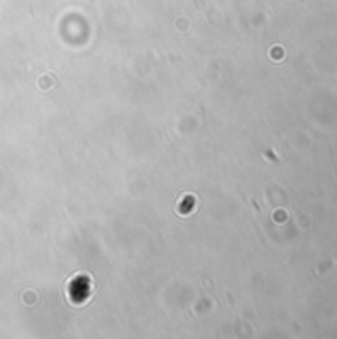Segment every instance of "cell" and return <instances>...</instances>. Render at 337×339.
Segmentation results:
<instances>
[{
	"label": "cell",
	"instance_id": "6da1fadb",
	"mask_svg": "<svg viewBox=\"0 0 337 339\" xmlns=\"http://www.w3.org/2000/svg\"><path fill=\"white\" fill-rule=\"evenodd\" d=\"M284 218H286V214H284V212H276V222H286Z\"/></svg>",
	"mask_w": 337,
	"mask_h": 339
}]
</instances>
